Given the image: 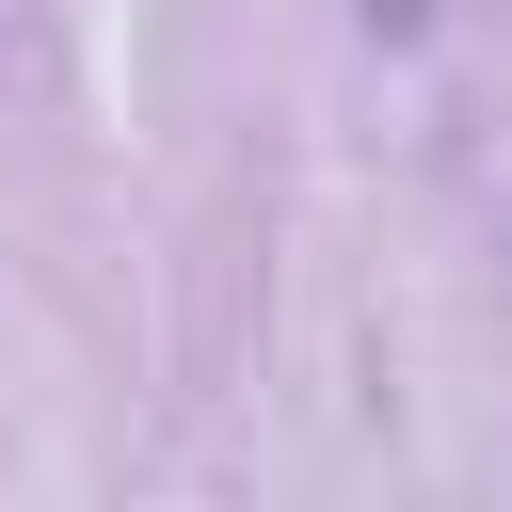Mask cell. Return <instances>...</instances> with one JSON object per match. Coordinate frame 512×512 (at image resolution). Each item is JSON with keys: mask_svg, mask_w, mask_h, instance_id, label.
<instances>
[{"mask_svg": "<svg viewBox=\"0 0 512 512\" xmlns=\"http://www.w3.org/2000/svg\"><path fill=\"white\" fill-rule=\"evenodd\" d=\"M416 16H432V0H368V32H416Z\"/></svg>", "mask_w": 512, "mask_h": 512, "instance_id": "obj_1", "label": "cell"}]
</instances>
